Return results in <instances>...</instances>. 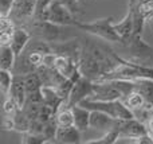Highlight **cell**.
<instances>
[{"label":"cell","mask_w":153,"mask_h":144,"mask_svg":"<svg viewBox=\"0 0 153 144\" xmlns=\"http://www.w3.org/2000/svg\"><path fill=\"white\" fill-rule=\"evenodd\" d=\"M118 65L117 54L100 45L86 40L82 43L78 69L82 75L91 81H98L105 73L113 70Z\"/></svg>","instance_id":"6da1fadb"},{"label":"cell","mask_w":153,"mask_h":144,"mask_svg":"<svg viewBox=\"0 0 153 144\" xmlns=\"http://www.w3.org/2000/svg\"><path fill=\"white\" fill-rule=\"evenodd\" d=\"M114 18L113 16H108V18H101V19H95L93 22H81L79 20L76 23V28L82 30V31L91 34L94 37H98L101 39L106 40V42H111V43H120L122 45V39L118 35V32L114 28Z\"/></svg>","instance_id":"7a4b0ae2"},{"label":"cell","mask_w":153,"mask_h":144,"mask_svg":"<svg viewBox=\"0 0 153 144\" xmlns=\"http://www.w3.org/2000/svg\"><path fill=\"white\" fill-rule=\"evenodd\" d=\"M79 105L87 108L90 110H100V112L108 113L109 116L118 120H129L134 119V112L125 105L122 100H116V101H100V100H90L86 98L79 102Z\"/></svg>","instance_id":"3957f363"},{"label":"cell","mask_w":153,"mask_h":144,"mask_svg":"<svg viewBox=\"0 0 153 144\" xmlns=\"http://www.w3.org/2000/svg\"><path fill=\"white\" fill-rule=\"evenodd\" d=\"M66 26L55 24L50 20H34L27 28L32 31V37H36V39H42L48 43L63 42L70 38H65L63 28Z\"/></svg>","instance_id":"277c9868"},{"label":"cell","mask_w":153,"mask_h":144,"mask_svg":"<svg viewBox=\"0 0 153 144\" xmlns=\"http://www.w3.org/2000/svg\"><path fill=\"white\" fill-rule=\"evenodd\" d=\"M36 0H15L10 11V18L18 26L28 27L34 22Z\"/></svg>","instance_id":"5b68a950"},{"label":"cell","mask_w":153,"mask_h":144,"mask_svg":"<svg viewBox=\"0 0 153 144\" xmlns=\"http://www.w3.org/2000/svg\"><path fill=\"white\" fill-rule=\"evenodd\" d=\"M124 97L125 96L117 81H95L94 90L90 96V100L116 101V100H124Z\"/></svg>","instance_id":"8992f818"},{"label":"cell","mask_w":153,"mask_h":144,"mask_svg":"<svg viewBox=\"0 0 153 144\" xmlns=\"http://www.w3.org/2000/svg\"><path fill=\"white\" fill-rule=\"evenodd\" d=\"M47 20L53 22L55 24H61V26H73L75 27L78 23L76 15L73 13L66 5H63L62 3H59L58 0H54L51 3L50 8L47 12Z\"/></svg>","instance_id":"52a82bcc"},{"label":"cell","mask_w":153,"mask_h":144,"mask_svg":"<svg viewBox=\"0 0 153 144\" xmlns=\"http://www.w3.org/2000/svg\"><path fill=\"white\" fill-rule=\"evenodd\" d=\"M93 90H94V81H91L90 78L85 77V75H81L75 81L74 86L71 89L69 101H67V107L71 108L74 105H78L83 100L90 98V96L93 94Z\"/></svg>","instance_id":"ba28073f"},{"label":"cell","mask_w":153,"mask_h":144,"mask_svg":"<svg viewBox=\"0 0 153 144\" xmlns=\"http://www.w3.org/2000/svg\"><path fill=\"white\" fill-rule=\"evenodd\" d=\"M124 46L132 53L134 61L144 63L145 61L153 58V47L143 39V35H133Z\"/></svg>","instance_id":"9c48e42d"},{"label":"cell","mask_w":153,"mask_h":144,"mask_svg":"<svg viewBox=\"0 0 153 144\" xmlns=\"http://www.w3.org/2000/svg\"><path fill=\"white\" fill-rule=\"evenodd\" d=\"M114 28L118 32V35L122 39V45L128 42L134 34V18H133V8L130 4H128V12L118 23H114Z\"/></svg>","instance_id":"30bf717a"},{"label":"cell","mask_w":153,"mask_h":144,"mask_svg":"<svg viewBox=\"0 0 153 144\" xmlns=\"http://www.w3.org/2000/svg\"><path fill=\"white\" fill-rule=\"evenodd\" d=\"M117 120L118 119L111 117L108 113L100 112V110H91V115H90V128H94L97 131H102L105 134V132L116 128Z\"/></svg>","instance_id":"8fae6325"},{"label":"cell","mask_w":153,"mask_h":144,"mask_svg":"<svg viewBox=\"0 0 153 144\" xmlns=\"http://www.w3.org/2000/svg\"><path fill=\"white\" fill-rule=\"evenodd\" d=\"M32 34L26 26H18L12 34V40H11V47L15 51L16 58L26 50L27 45L31 42Z\"/></svg>","instance_id":"7c38bea8"},{"label":"cell","mask_w":153,"mask_h":144,"mask_svg":"<svg viewBox=\"0 0 153 144\" xmlns=\"http://www.w3.org/2000/svg\"><path fill=\"white\" fill-rule=\"evenodd\" d=\"M27 90V101L42 102V81L36 72L24 75Z\"/></svg>","instance_id":"4fadbf2b"},{"label":"cell","mask_w":153,"mask_h":144,"mask_svg":"<svg viewBox=\"0 0 153 144\" xmlns=\"http://www.w3.org/2000/svg\"><path fill=\"white\" fill-rule=\"evenodd\" d=\"M7 97H11L18 104L19 108H23L27 102V90H26V81L24 75L13 74V81L10 89V94Z\"/></svg>","instance_id":"5bb4252c"},{"label":"cell","mask_w":153,"mask_h":144,"mask_svg":"<svg viewBox=\"0 0 153 144\" xmlns=\"http://www.w3.org/2000/svg\"><path fill=\"white\" fill-rule=\"evenodd\" d=\"M81 134L82 132L75 125L67 127H58L56 129L55 143L62 144H78L81 143Z\"/></svg>","instance_id":"9a60e30c"},{"label":"cell","mask_w":153,"mask_h":144,"mask_svg":"<svg viewBox=\"0 0 153 144\" xmlns=\"http://www.w3.org/2000/svg\"><path fill=\"white\" fill-rule=\"evenodd\" d=\"M136 90L143 94L145 101V109L153 112V80L152 78H140L136 80Z\"/></svg>","instance_id":"2e32d148"},{"label":"cell","mask_w":153,"mask_h":144,"mask_svg":"<svg viewBox=\"0 0 153 144\" xmlns=\"http://www.w3.org/2000/svg\"><path fill=\"white\" fill-rule=\"evenodd\" d=\"M73 115H74V125L81 132H85L86 129L90 128V115L91 110L87 108L82 107V105H74L71 107Z\"/></svg>","instance_id":"e0dca14e"},{"label":"cell","mask_w":153,"mask_h":144,"mask_svg":"<svg viewBox=\"0 0 153 144\" xmlns=\"http://www.w3.org/2000/svg\"><path fill=\"white\" fill-rule=\"evenodd\" d=\"M16 62V54L11 45H0V69L13 70Z\"/></svg>","instance_id":"ac0fdd59"},{"label":"cell","mask_w":153,"mask_h":144,"mask_svg":"<svg viewBox=\"0 0 153 144\" xmlns=\"http://www.w3.org/2000/svg\"><path fill=\"white\" fill-rule=\"evenodd\" d=\"M12 123H13V131L20 132V134L27 132L30 129V125H31V121H30L28 117L24 115L22 108H19V109L12 115Z\"/></svg>","instance_id":"d6986e66"},{"label":"cell","mask_w":153,"mask_h":144,"mask_svg":"<svg viewBox=\"0 0 153 144\" xmlns=\"http://www.w3.org/2000/svg\"><path fill=\"white\" fill-rule=\"evenodd\" d=\"M122 101H124L125 105H126L129 109H132L133 112H136V110H138V109H143V108L145 107V101H144L143 94L138 93L137 90H133L132 93H129Z\"/></svg>","instance_id":"ffe728a7"},{"label":"cell","mask_w":153,"mask_h":144,"mask_svg":"<svg viewBox=\"0 0 153 144\" xmlns=\"http://www.w3.org/2000/svg\"><path fill=\"white\" fill-rule=\"evenodd\" d=\"M58 127H67V125H74V115H73L71 108L69 107H62L58 110L55 116Z\"/></svg>","instance_id":"44dd1931"},{"label":"cell","mask_w":153,"mask_h":144,"mask_svg":"<svg viewBox=\"0 0 153 144\" xmlns=\"http://www.w3.org/2000/svg\"><path fill=\"white\" fill-rule=\"evenodd\" d=\"M12 81H13V72L0 69V90H1L3 96L7 97L10 94Z\"/></svg>","instance_id":"7402d4cb"},{"label":"cell","mask_w":153,"mask_h":144,"mask_svg":"<svg viewBox=\"0 0 153 144\" xmlns=\"http://www.w3.org/2000/svg\"><path fill=\"white\" fill-rule=\"evenodd\" d=\"M120 137V134L116 131V129H111V131H108L102 135L101 137L95 140H87L86 143L89 144H114L117 143V139Z\"/></svg>","instance_id":"603a6c76"},{"label":"cell","mask_w":153,"mask_h":144,"mask_svg":"<svg viewBox=\"0 0 153 144\" xmlns=\"http://www.w3.org/2000/svg\"><path fill=\"white\" fill-rule=\"evenodd\" d=\"M136 5L146 20L153 16V0H136Z\"/></svg>","instance_id":"cb8c5ba5"},{"label":"cell","mask_w":153,"mask_h":144,"mask_svg":"<svg viewBox=\"0 0 153 144\" xmlns=\"http://www.w3.org/2000/svg\"><path fill=\"white\" fill-rule=\"evenodd\" d=\"M22 143L24 144H43L47 143L46 137L43 135H36L32 134V132H24L23 136H22Z\"/></svg>","instance_id":"d4e9b609"},{"label":"cell","mask_w":153,"mask_h":144,"mask_svg":"<svg viewBox=\"0 0 153 144\" xmlns=\"http://www.w3.org/2000/svg\"><path fill=\"white\" fill-rule=\"evenodd\" d=\"M18 24L10 18V16H0V32L13 34Z\"/></svg>","instance_id":"484cf974"},{"label":"cell","mask_w":153,"mask_h":144,"mask_svg":"<svg viewBox=\"0 0 153 144\" xmlns=\"http://www.w3.org/2000/svg\"><path fill=\"white\" fill-rule=\"evenodd\" d=\"M18 109H19L18 104L11 97H5L4 102H3V113L5 116H12Z\"/></svg>","instance_id":"4316f807"},{"label":"cell","mask_w":153,"mask_h":144,"mask_svg":"<svg viewBox=\"0 0 153 144\" xmlns=\"http://www.w3.org/2000/svg\"><path fill=\"white\" fill-rule=\"evenodd\" d=\"M59 3H62L63 5H66L73 13H79L81 8H79V0H58Z\"/></svg>","instance_id":"83f0119b"},{"label":"cell","mask_w":153,"mask_h":144,"mask_svg":"<svg viewBox=\"0 0 153 144\" xmlns=\"http://www.w3.org/2000/svg\"><path fill=\"white\" fill-rule=\"evenodd\" d=\"M15 0H0V16H8Z\"/></svg>","instance_id":"f1b7e54d"},{"label":"cell","mask_w":153,"mask_h":144,"mask_svg":"<svg viewBox=\"0 0 153 144\" xmlns=\"http://www.w3.org/2000/svg\"><path fill=\"white\" fill-rule=\"evenodd\" d=\"M11 40H12V34L0 32V45H11Z\"/></svg>","instance_id":"f546056e"},{"label":"cell","mask_w":153,"mask_h":144,"mask_svg":"<svg viewBox=\"0 0 153 144\" xmlns=\"http://www.w3.org/2000/svg\"><path fill=\"white\" fill-rule=\"evenodd\" d=\"M146 127H148V131L151 132V134L153 135V113L151 116H149V119H148V121H146Z\"/></svg>","instance_id":"4dcf8cb0"},{"label":"cell","mask_w":153,"mask_h":144,"mask_svg":"<svg viewBox=\"0 0 153 144\" xmlns=\"http://www.w3.org/2000/svg\"><path fill=\"white\" fill-rule=\"evenodd\" d=\"M149 20H151V24H152V27H153V16H152V18H149Z\"/></svg>","instance_id":"1f68e13d"}]
</instances>
